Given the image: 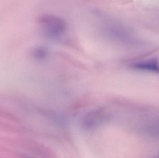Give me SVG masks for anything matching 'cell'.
I'll return each mask as SVG.
<instances>
[{"label":"cell","mask_w":159,"mask_h":158,"mask_svg":"<svg viewBox=\"0 0 159 158\" xmlns=\"http://www.w3.org/2000/svg\"><path fill=\"white\" fill-rule=\"evenodd\" d=\"M133 66L136 69L159 73V62L157 58L136 62Z\"/></svg>","instance_id":"obj_2"},{"label":"cell","mask_w":159,"mask_h":158,"mask_svg":"<svg viewBox=\"0 0 159 158\" xmlns=\"http://www.w3.org/2000/svg\"><path fill=\"white\" fill-rule=\"evenodd\" d=\"M40 23L45 34L50 38L59 37L66 30L65 21L55 16H43L40 19Z\"/></svg>","instance_id":"obj_1"}]
</instances>
